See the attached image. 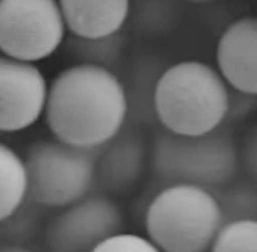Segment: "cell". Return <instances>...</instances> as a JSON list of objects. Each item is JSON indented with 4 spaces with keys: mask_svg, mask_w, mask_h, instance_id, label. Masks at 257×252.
Returning <instances> with one entry per match:
<instances>
[{
    "mask_svg": "<svg viewBox=\"0 0 257 252\" xmlns=\"http://www.w3.org/2000/svg\"><path fill=\"white\" fill-rule=\"evenodd\" d=\"M222 226L215 193L198 186H165L146 210L147 238L161 252H210Z\"/></svg>",
    "mask_w": 257,
    "mask_h": 252,
    "instance_id": "obj_4",
    "label": "cell"
},
{
    "mask_svg": "<svg viewBox=\"0 0 257 252\" xmlns=\"http://www.w3.org/2000/svg\"><path fill=\"white\" fill-rule=\"evenodd\" d=\"M217 68L231 89L257 96V16H243L220 34Z\"/></svg>",
    "mask_w": 257,
    "mask_h": 252,
    "instance_id": "obj_9",
    "label": "cell"
},
{
    "mask_svg": "<svg viewBox=\"0 0 257 252\" xmlns=\"http://www.w3.org/2000/svg\"><path fill=\"white\" fill-rule=\"evenodd\" d=\"M28 198V174L25 158L0 142V224L13 217Z\"/></svg>",
    "mask_w": 257,
    "mask_h": 252,
    "instance_id": "obj_12",
    "label": "cell"
},
{
    "mask_svg": "<svg viewBox=\"0 0 257 252\" xmlns=\"http://www.w3.org/2000/svg\"><path fill=\"white\" fill-rule=\"evenodd\" d=\"M93 252H161L147 236L137 233H117L100 243Z\"/></svg>",
    "mask_w": 257,
    "mask_h": 252,
    "instance_id": "obj_17",
    "label": "cell"
},
{
    "mask_svg": "<svg viewBox=\"0 0 257 252\" xmlns=\"http://www.w3.org/2000/svg\"><path fill=\"white\" fill-rule=\"evenodd\" d=\"M165 68H159L151 60H140L132 68L128 82H124L128 96V117L135 121L156 119L154 96L159 75Z\"/></svg>",
    "mask_w": 257,
    "mask_h": 252,
    "instance_id": "obj_13",
    "label": "cell"
},
{
    "mask_svg": "<svg viewBox=\"0 0 257 252\" xmlns=\"http://www.w3.org/2000/svg\"><path fill=\"white\" fill-rule=\"evenodd\" d=\"M44 116L56 140L96 151L115 139L128 119L124 82L110 68L74 63L49 82Z\"/></svg>",
    "mask_w": 257,
    "mask_h": 252,
    "instance_id": "obj_1",
    "label": "cell"
},
{
    "mask_svg": "<svg viewBox=\"0 0 257 252\" xmlns=\"http://www.w3.org/2000/svg\"><path fill=\"white\" fill-rule=\"evenodd\" d=\"M49 82L37 63L0 55V133H18L44 116Z\"/></svg>",
    "mask_w": 257,
    "mask_h": 252,
    "instance_id": "obj_8",
    "label": "cell"
},
{
    "mask_svg": "<svg viewBox=\"0 0 257 252\" xmlns=\"http://www.w3.org/2000/svg\"><path fill=\"white\" fill-rule=\"evenodd\" d=\"M240 160L247 174L250 175L252 182L257 184V126H254L245 137L243 147L240 151Z\"/></svg>",
    "mask_w": 257,
    "mask_h": 252,
    "instance_id": "obj_18",
    "label": "cell"
},
{
    "mask_svg": "<svg viewBox=\"0 0 257 252\" xmlns=\"http://www.w3.org/2000/svg\"><path fill=\"white\" fill-rule=\"evenodd\" d=\"M65 46L77 63L98 65L114 70L124 51V37L121 34L100 39H81L68 35Z\"/></svg>",
    "mask_w": 257,
    "mask_h": 252,
    "instance_id": "obj_14",
    "label": "cell"
},
{
    "mask_svg": "<svg viewBox=\"0 0 257 252\" xmlns=\"http://www.w3.org/2000/svg\"><path fill=\"white\" fill-rule=\"evenodd\" d=\"M229 103L231 86L219 68L200 60L166 67L156 86V119L177 135H205L222 128Z\"/></svg>",
    "mask_w": 257,
    "mask_h": 252,
    "instance_id": "obj_2",
    "label": "cell"
},
{
    "mask_svg": "<svg viewBox=\"0 0 257 252\" xmlns=\"http://www.w3.org/2000/svg\"><path fill=\"white\" fill-rule=\"evenodd\" d=\"M187 2H194V4H208V2H217V0H187Z\"/></svg>",
    "mask_w": 257,
    "mask_h": 252,
    "instance_id": "obj_21",
    "label": "cell"
},
{
    "mask_svg": "<svg viewBox=\"0 0 257 252\" xmlns=\"http://www.w3.org/2000/svg\"><path fill=\"white\" fill-rule=\"evenodd\" d=\"M124 215L110 196L88 194L61 208L46 226L49 252H93L100 243L122 231Z\"/></svg>",
    "mask_w": 257,
    "mask_h": 252,
    "instance_id": "obj_7",
    "label": "cell"
},
{
    "mask_svg": "<svg viewBox=\"0 0 257 252\" xmlns=\"http://www.w3.org/2000/svg\"><path fill=\"white\" fill-rule=\"evenodd\" d=\"M96 179L108 193H128L140 182L147 163V147L137 132H121L103 146Z\"/></svg>",
    "mask_w": 257,
    "mask_h": 252,
    "instance_id": "obj_10",
    "label": "cell"
},
{
    "mask_svg": "<svg viewBox=\"0 0 257 252\" xmlns=\"http://www.w3.org/2000/svg\"><path fill=\"white\" fill-rule=\"evenodd\" d=\"M0 252H32V250L25 245H20V243H6V245H0Z\"/></svg>",
    "mask_w": 257,
    "mask_h": 252,
    "instance_id": "obj_20",
    "label": "cell"
},
{
    "mask_svg": "<svg viewBox=\"0 0 257 252\" xmlns=\"http://www.w3.org/2000/svg\"><path fill=\"white\" fill-rule=\"evenodd\" d=\"M58 0H0V55L39 63L67 41Z\"/></svg>",
    "mask_w": 257,
    "mask_h": 252,
    "instance_id": "obj_6",
    "label": "cell"
},
{
    "mask_svg": "<svg viewBox=\"0 0 257 252\" xmlns=\"http://www.w3.org/2000/svg\"><path fill=\"white\" fill-rule=\"evenodd\" d=\"M68 35L100 39L121 34L132 13V0H58Z\"/></svg>",
    "mask_w": 257,
    "mask_h": 252,
    "instance_id": "obj_11",
    "label": "cell"
},
{
    "mask_svg": "<svg viewBox=\"0 0 257 252\" xmlns=\"http://www.w3.org/2000/svg\"><path fill=\"white\" fill-rule=\"evenodd\" d=\"M210 252H257V221L224 222Z\"/></svg>",
    "mask_w": 257,
    "mask_h": 252,
    "instance_id": "obj_16",
    "label": "cell"
},
{
    "mask_svg": "<svg viewBox=\"0 0 257 252\" xmlns=\"http://www.w3.org/2000/svg\"><path fill=\"white\" fill-rule=\"evenodd\" d=\"M151 165L165 186L187 184L215 191L233 182L241 160L233 135L222 126L205 135L163 130L154 139Z\"/></svg>",
    "mask_w": 257,
    "mask_h": 252,
    "instance_id": "obj_3",
    "label": "cell"
},
{
    "mask_svg": "<svg viewBox=\"0 0 257 252\" xmlns=\"http://www.w3.org/2000/svg\"><path fill=\"white\" fill-rule=\"evenodd\" d=\"M95 151L60 140H37L25 154L28 198L39 207L65 208L89 194L96 181Z\"/></svg>",
    "mask_w": 257,
    "mask_h": 252,
    "instance_id": "obj_5",
    "label": "cell"
},
{
    "mask_svg": "<svg viewBox=\"0 0 257 252\" xmlns=\"http://www.w3.org/2000/svg\"><path fill=\"white\" fill-rule=\"evenodd\" d=\"M222 208L224 222L254 219L257 221V184L255 182H229L213 191Z\"/></svg>",
    "mask_w": 257,
    "mask_h": 252,
    "instance_id": "obj_15",
    "label": "cell"
},
{
    "mask_svg": "<svg viewBox=\"0 0 257 252\" xmlns=\"http://www.w3.org/2000/svg\"><path fill=\"white\" fill-rule=\"evenodd\" d=\"M255 107H257V96L231 89V103H229V116H227V119H240V117L248 116Z\"/></svg>",
    "mask_w": 257,
    "mask_h": 252,
    "instance_id": "obj_19",
    "label": "cell"
}]
</instances>
